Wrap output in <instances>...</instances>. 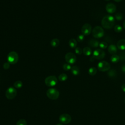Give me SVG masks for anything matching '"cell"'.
<instances>
[{
	"label": "cell",
	"mask_w": 125,
	"mask_h": 125,
	"mask_svg": "<svg viewBox=\"0 0 125 125\" xmlns=\"http://www.w3.org/2000/svg\"><path fill=\"white\" fill-rule=\"evenodd\" d=\"M97 72V69L96 68L94 67H90L88 70V73L91 76H94L95 75Z\"/></svg>",
	"instance_id": "22"
},
{
	"label": "cell",
	"mask_w": 125,
	"mask_h": 125,
	"mask_svg": "<svg viewBox=\"0 0 125 125\" xmlns=\"http://www.w3.org/2000/svg\"><path fill=\"white\" fill-rule=\"evenodd\" d=\"M59 44H60V41L59 39H58L57 38L53 39V40H51V41L50 42V44H51V46H52L53 47H56L58 46Z\"/></svg>",
	"instance_id": "18"
},
{
	"label": "cell",
	"mask_w": 125,
	"mask_h": 125,
	"mask_svg": "<svg viewBox=\"0 0 125 125\" xmlns=\"http://www.w3.org/2000/svg\"><path fill=\"white\" fill-rule=\"evenodd\" d=\"M10 63L8 62H5L3 65V67L4 69H8L10 67Z\"/></svg>",
	"instance_id": "33"
},
{
	"label": "cell",
	"mask_w": 125,
	"mask_h": 125,
	"mask_svg": "<svg viewBox=\"0 0 125 125\" xmlns=\"http://www.w3.org/2000/svg\"><path fill=\"white\" fill-rule=\"evenodd\" d=\"M123 18V16L121 13L118 12L115 15V18L118 21H120L122 20Z\"/></svg>",
	"instance_id": "26"
},
{
	"label": "cell",
	"mask_w": 125,
	"mask_h": 125,
	"mask_svg": "<svg viewBox=\"0 0 125 125\" xmlns=\"http://www.w3.org/2000/svg\"><path fill=\"white\" fill-rule=\"evenodd\" d=\"M16 125H27V122L24 119H21L17 122Z\"/></svg>",
	"instance_id": "28"
},
{
	"label": "cell",
	"mask_w": 125,
	"mask_h": 125,
	"mask_svg": "<svg viewBox=\"0 0 125 125\" xmlns=\"http://www.w3.org/2000/svg\"><path fill=\"white\" fill-rule=\"evenodd\" d=\"M59 121L60 122L63 124H69L71 121V117L70 115L63 113L61 114L59 117Z\"/></svg>",
	"instance_id": "10"
},
{
	"label": "cell",
	"mask_w": 125,
	"mask_h": 125,
	"mask_svg": "<svg viewBox=\"0 0 125 125\" xmlns=\"http://www.w3.org/2000/svg\"><path fill=\"white\" fill-rule=\"evenodd\" d=\"M121 89H122V90L124 92H125V83L123 84L122 85V86H121Z\"/></svg>",
	"instance_id": "35"
},
{
	"label": "cell",
	"mask_w": 125,
	"mask_h": 125,
	"mask_svg": "<svg viewBox=\"0 0 125 125\" xmlns=\"http://www.w3.org/2000/svg\"><path fill=\"white\" fill-rule=\"evenodd\" d=\"M107 43L105 42H102L100 43L99 44V46L101 49H104L107 47Z\"/></svg>",
	"instance_id": "27"
},
{
	"label": "cell",
	"mask_w": 125,
	"mask_h": 125,
	"mask_svg": "<svg viewBox=\"0 0 125 125\" xmlns=\"http://www.w3.org/2000/svg\"><path fill=\"white\" fill-rule=\"evenodd\" d=\"M14 86L16 88H20L22 86V83L21 81H17L14 83Z\"/></svg>",
	"instance_id": "24"
},
{
	"label": "cell",
	"mask_w": 125,
	"mask_h": 125,
	"mask_svg": "<svg viewBox=\"0 0 125 125\" xmlns=\"http://www.w3.org/2000/svg\"><path fill=\"white\" fill-rule=\"evenodd\" d=\"M17 94V90L13 87H10L7 88L5 92V96L8 99L12 100L16 97Z\"/></svg>",
	"instance_id": "6"
},
{
	"label": "cell",
	"mask_w": 125,
	"mask_h": 125,
	"mask_svg": "<svg viewBox=\"0 0 125 125\" xmlns=\"http://www.w3.org/2000/svg\"><path fill=\"white\" fill-rule=\"evenodd\" d=\"M56 125H62V124H58Z\"/></svg>",
	"instance_id": "39"
},
{
	"label": "cell",
	"mask_w": 125,
	"mask_h": 125,
	"mask_svg": "<svg viewBox=\"0 0 125 125\" xmlns=\"http://www.w3.org/2000/svg\"><path fill=\"white\" fill-rule=\"evenodd\" d=\"M119 56L120 57V59L122 62H125V51L121 52Z\"/></svg>",
	"instance_id": "29"
},
{
	"label": "cell",
	"mask_w": 125,
	"mask_h": 125,
	"mask_svg": "<svg viewBox=\"0 0 125 125\" xmlns=\"http://www.w3.org/2000/svg\"><path fill=\"white\" fill-rule=\"evenodd\" d=\"M117 72L115 69H109L107 72V75L110 78H114L117 75Z\"/></svg>",
	"instance_id": "20"
},
{
	"label": "cell",
	"mask_w": 125,
	"mask_h": 125,
	"mask_svg": "<svg viewBox=\"0 0 125 125\" xmlns=\"http://www.w3.org/2000/svg\"><path fill=\"white\" fill-rule=\"evenodd\" d=\"M71 73L73 74V75L75 76H77L79 75L80 73V69L79 67L77 66H73L71 67Z\"/></svg>",
	"instance_id": "16"
},
{
	"label": "cell",
	"mask_w": 125,
	"mask_h": 125,
	"mask_svg": "<svg viewBox=\"0 0 125 125\" xmlns=\"http://www.w3.org/2000/svg\"><path fill=\"white\" fill-rule=\"evenodd\" d=\"M106 1H109V0H105Z\"/></svg>",
	"instance_id": "40"
},
{
	"label": "cell",
	"mask_w": 125,
	"mask_h": 125,
	"mask_svg": "<svg viewBox=\"0 0 125 125\" xmlns=\"http://www.w3.org/2000/svg\"><path fill=\"white\" fill-rule=\"evenodd\" d=\"M105 9L108 13L112 14L116 11V6L112 3H108L105 6Z\"/></svg>",
	"instance_id": "12"
},
{
	"label": "cell",
	"mask_w": 125,
	"mask_h": 125,
	"mask_svg": "<svg viewBox=\"0 0 125 125\" xmlns=\"http://www.w3.org/2000/svg\"><path fill=\"white\" fill-rule=\"evenodd\" d=\"M58 82L57 78L55 76H49L47 77L44 80L45 84L49 87L55 86Z\"/></svg>",
	"instance_id": "5"
},
{
	"label": "cell",
	"mask_w": 125,
	"mask_h": 125,
	"mask_svg": "<svg viewBox=\"0 0 125 125\" xmlns=\"http://www.w3.org/2000/svg\"><path fill=\"white\" fill-rule=\"evenodd\" d=\"M115 23L114 18L109 15H106L104 16L101 21V24L102 26L105 29H110L111 28Z\"/></svg>",
	"instance_id": "1"
},
{
	"label": "cell",
	"mask_w": 125,
	"mask_h": 125,
	"mask_svg": "<svg viewBox=\"0 0 125 125\" xmlns=\"http://www.w3.org/2000/svg\"><path fill=\"white\" fill-rule=\"evenodd\" d=\"M115 1H116V2H120L121 1H122V0H114Z\"/></svg>",
	"instance_id": "38"
},
{
	"label": "cell",
	"mask_w": 125,
	"mask_h": 125,
	"mask_svg": "<svg viewBox=\"0 0 125 125\" xmlns=\"http://www.w3.org/2000/svg\"><path fill=\"white\" fill-rule=\"evenodd\" d=\"M19 60V55L15 51H11L9 53L7 56L8 62L10 64H16Z\"/></svg>",
	"instance_id": "3"
},
{
	"label": "cell",
	"mask_w": 125,
	"mask_h": 125,
	"mask_svg": "<svg viewBox=\"0 0 125 125\" xmlns=\"http://www.w3.org/2000/svg\"><path fill=\"white\" fill-rule=\"evenodd\" d=\"M67 78H68L67 75L65 73L61 74L58 77L59 80L60 81H62V82H63V81H66L67 79Z\"/></svg>",
	"instance_id": "23"
},
{
	"label": "cell",
	"mask_w": 125,
	"mask_h": 125,
	"mask_svg": "<svg viewBox=\"0 0 125 125\" xmlns=\"http://www.w3.org/2000/svg\"><path fill=\"white\" fill-rule=\"evenodd\" d=\"M114 31L116 32H117V33H120V32H121L122 31L123 28L120 25H115L114 26Z\"/></svg>",
	"instance_id": "25"
},
{
	"label": "cell",
	"mask_w": 125,
	"mask_h": 125,
	"mask_svg": "<svg viewBox=\"0 0 125 125\" xmlns=\"http://www.w3.org/2000/svg\"><path fill=\"white\" fill-rule=\"evenodd\" d=\"M46 95L48 98L51 100L57 99L60 95L59 91L54 88H51L47 90L46 91Z\"/></svg>",
	"instance_id": "2"
},
{
	"label": "cell",
	"mask_w": 125,
	"mask_h": 125,
	"mask_svg": "<svg viewBox=\"0 0 125 125\" xmlns=\"http://www.w3.org/2000/svg\"><path fill=\"white\" fill-rule=\"evenodd\" d=\"M92 36L95 38H101L103 37L104 35V30L103 28L100 26H95L92 31Z\"/></svg>",
	"instance_id": "4"
},
{
	"label": "cell",
	"mask_w": 125,
	"mask_h": 125,
	"mask_svg": "<svg viewBox=\"0 0 125 125\" xmlns=\"http://www.w3.org/2000/svg\"><path fill=\"white\" fill-rule=\"evenodd\" d=\"M108 51L111 54H115L117 51V48L114 44H110L108 47Z\"/></svg>",
	"instance_id": "14"
},
{
	"label": "cell",
	"mask_w": 125,
	"mask_h": 125,
	"mask_svg": "<svg viewBox=\"0 0 125 125\" xmlns=\"http://www.w3.org/2000/svg\"><path fill=\"white\" fill-rule=\"evenodd\" d=\"M62 67H63V69L65 71H68V70H71V66L70 65V64H69V63L64 64L62 66Z\"/></svg>",
	"instance_id": "30"
},
{
	"label": "cell",
	"mask_w": 125,
	"mask_h": 125,
	"mask_svg": "<svg viewBox=\"0 0 125 125\" xmlns=\"http://www.w3.org/2000/svg\"><path fill=\"white\" fill-rule=\"evenodd\" d=\"M68 44H69V46L71 48H75L76 47V46L77 44V42L75 39H71L68 42Z\"/></svg>",
	"instance_id": "17"
},
{
	"label": "cell",
	"mask_w": 125,
	"mask_h": 125,
	"mask_svg": "<svg viewBox=\"0 0 125 125\" xmlns=\"http://www.w3.org/2000/svg\"><path fill=\"white\" fill-rule=\"evenodd\" d=\"M75 52L76 54H77L78 55H81V54H82L83 51L80 47H77L75 48Z\"/></svg>",
	"instance_id": "32"
},
{
	"label": "cell",
	"mask_w": 125,
	"mask_h": 125,
	"mask_svg": "<svg viewBox=\"0 0 125 125\" xmlns=\"http://www.w3.org/2000/svg\"><path fill=\"white\" fill-rule=\"evenodd\" d=\"M105 52L104 51L101 49H95L93 53V57L97 60H101L104 58Z\"/></svg>",
	"instance_id": "9"
},
{
	"label": "cell",
	"mask_w": 125,
	"mask_h": 125,
	"mask_svg": "<svg viewBox=\"0 0 125 125\" xmlns=\"http://www.w3.org/2000/svg\"><path fill=\"white\" fill-rule=\"evenodd\" d=\"M94 59L95 58L93 57H91L90 58V61L91 62H92V61H94Z\"/></svg>",
	"instance_id": "36"
},
{
	"label": "cell",
	"mask_w": 125,
	"mask_h": 125,
	"mask_svg": "<svg viewBox=\"0 0 125 125\" xmlns=\"http://www.w3.org/2000/svg\"><path fill=\"white\" fill-rule=\"evenodd\" d=\"M65 60L66 62L70 64H74L77 61V58L75 55L71 52L67 53L65 55Z\"/></svg>",
	"instance_id": "8"
},
{
	"label": "cell",
	"mask_w": 125,
	"mask_h": 125,
	"mask_svg": "<svg viewBox=\"0 0 125 125\" xmlns=\"http://www.w3.org/2000/svg\"><path fill=\"white\" fill-rule=\"evenodd\" d=\"M117 46L118 48L120 50H125V39H121L119 40L117 43Z\"/></svg>",
	"instance_id": "13"
},
{
	"label": "cell",
	"mask_w": 125,
	"mask_h": 125,
	"mask_svg": "<svg viewBox=\"0 0 125 125\" xmlns=\"http://www.w3.org/2000/svg\"><path fill=\"white\" fill-rule=\"evenodd\" d=\"M97 67L100 71L105 72L110 69V65L109 63L106 61H101L98 63Z\"/></svg>",
	"instance_id": "7"
},
{
	"label": "cell",
	"mask_w": 125,
	"mask_h": 125,
	"mask_svg": "<svg viewBox=\"0 0 125 125\" xmlns=\"http://www.w3.org/2000/svg\"><path fill=\"white\" fill-rule=\"evenodd\" d=\"M121 70L124 73H125V64L122 65V66H121Z\"/></svg>",
	"instance_id": "34"
},
{
	"label": "cell",
	"mask_w": 125,
	"mask_h": 125,
	"mask_svg": "<svg viewBox=\"0 0 125 125\" xmlns=\"http://www.w3.org/2000/svg\"><path fill=\"white\" fill-rule=\"evenodd\" d=\"M83 53L84 54V55L86 56H89L91 55L92 53L91 49L89 47H85L83 48Z\"/></svg>",
	"instance_id": "21"
},
{
	"label": "cell",
	"mask_w": 125,
	"mask_h": 125,
	"mask_svg": "<svg viewBox=\"0 0 125 125\" xmlns=\"http://www.w3.org/2000/svg\"><path fill=\"white\" fill-rule=\"evenodd\" d=\"M123 26H124V28L125 29V20L123 22Z\"/></svg>",
	"instance_id": "37"
},
{
	"label": "cell",
	"mask_w": 125,
	"mask_h": 125,
	"mask_svg": "<svg viewBox=\"0 0 125 125\" xmlns=\"http://www.w3.org/2000/svg\"><path fill=\"white\" fill-rule=\"evenodd\" d=\"M120 57L119 55L116 54H113L110 57V60L112 62L117 63L120 61Z\"/></svg>",
	"instance_id": "19"
},
{
	"label": "cell",
	"mask_w": 125,
	"mask_h": 125,
	"mask_svg": "<svg viewBox=\"0 0 125 125\" xmlns=\"http://www.w3.org/2000/svg\"><path fill=\"white\" fill-rule=\"evenodd\" d=\"M88 45L92 47H97L99 45V42L98 41L95 39H91L88 42Z\"/></svg>",
	"instance_id": "15"
},
{
	"label": "cell",
	"mask_w": 125,
	"mask_h": 125,
	"mask_svg": "<svg viewBox=\"0 0 125 125\" xmlns=\"http://www.w3.org/2000/svg\"><path fill=\"white\" fill-rule=\"evenodd\" d=\"M124 102H125V100H124Z\"/></svg>",
	"instance_id": "41"
},
{
	"label": "cell",
	"mask_w": 125,
	"mask_h": 125,
	"mask_svg": "<svg viewBox=\"0 0 125 125\" xmlns=\"http://www.w3.org/2000/svg\"><path fill=\"white\" fill-rule=\"evenodd\" d=\"M84 40V35L83 34H80L77 36V41L78 42H82Z\"/></svg>",
	"instance_id": "31"
},
{
	"label": "cell",
	"mask_w": 125,
	"mask_h": 125,
	"mask_svg": "<svg viewBox=\"0 0 125 125\" xmlns=\"http://www.w3.org/2000/svg\"><path fill=\"white\" fill-rule=\"evenodd\" d=\"M92 31V27L90 24L85 23L83 24L81 29V32L84 36H87L89 35Z\"/></svg>",
	"instance_id": "11"
}]
</instances>
